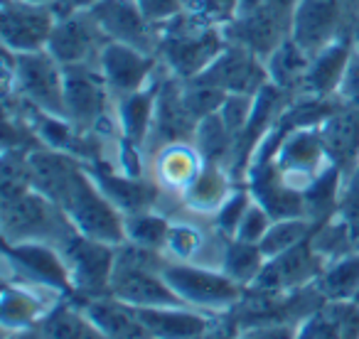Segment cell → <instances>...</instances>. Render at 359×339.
<instances>
[{
  "label": "cell",
  "instance_id": "bcb514c9",
  "mask_svg": "<svg viewBox=\"0 0 359 339\" xmlns=\"http://www.w3.org/2000/svg\"><path fill=\"white\" fill-rule=\"evenodd\" d=\"M334 101L359 106V35H357V42H354V52H352V60H349L347 74H344L342 86H339L337 99Z\"/></svg>",
  "mask_w": 359,
  "mask_h": 339
},
{
  "label": "cell",
  "instance_id": "816d5d0a",
  "mask_svg": "<svg viewBox=\"0 0 359 339\" xmlns=\"http://www.w3.org/2000/svg\"><path fill=\"white\" fill-rule=\"evenodd\" d=\"M264 3H266V0H239V11H236V18L246 15V13H254L256 8H261Z\"/></svg>",
  "mask_w": 359,
  "mask_h": 339
},
{
  "label": "cell",
  "instance_id": "603a6c76",
  "mask_svg": "<svg viewBox=\"0 0 359 339\" xmlns=\"http://www.w3.org/2000/svg\"><path fill=\"white\" fill-rule=\"evenodd\" d=\"M60 295L50 290L35 288V285L6 280L3 283V298H0V327L3 329H25L37 327L47 312L55 307Z\"/></svg>",
  "mask_w": 359,
  "mask_h": 339
},
{
  "label": "cell",
  "instance_id": "52a82bcc",
  "mask_svg": "<svg viewBox=\"0 0 359 339\" xmlns=\"http://www.w3.org/2000/svg\"><path fill=\"white\" fill-rule=\"evenodd\" d=\"M3 273H6V280L35 285L67 300L76 298L60 246L35 244V241L32 244H3Z\"/></svg>",
  "mask_w": 359,
  "mask_h": 339
},
{
  "label": "cell",
  "instance_id": "277c9868",
  "mask_svg": "<svg viewBox=\"0 0 359 339\" xmlns=\"http://www.w3.org/2000/svg\"><path fill=\"white\" fill-rule=\"evenodd\" d=\"M3 244H52L65 246L76 234L69 216L50 197L30 190L15 200L0 202Z\"/></svg>",
  "mask_w": 359,
  "mask_h": 339
},
{
  "label": "cell",
  "instance_id": "ee69618b",
  "mask_svg": "<svg viewBox=\"0 0 359 339\" xmlns=\"http://www.w3.org/2000/svg\"><path fill=\"white\" fill-rule=\"evenodd\" d=\"M337 214H342L347 221L357 224L359 221V160L342 182V197H339V209Z\"/></svg>",
  "mask_w": 359,
  "mask_h": 339
},
{
  "label": "cell",
  "instance_id": "e575fe53",
  "mask_svg": "<svg viewBox=\"0 0 359 339\" xmlns=\"http://www.w3.org/2000/svg\"><path fill=\"white\" fill-rule=\"evenodd\" d=\"M310 241H313V249L318 251L327 263H332V261L357 251V244H354V226H352V221H347L342 214H332L330 219L320 221V224L315 226Z\"/></svg>",
  "mask_w": 359,
  "mask_h": 339
},
{
  "label": "cell",
  "instance_id": "f35d334b",
  "mask_svg": "<svg viewBox=\"0 0 359 339\" xmlns=\"http://www.w3.org/2000/svg\"><path fill=\"white\" fill-rule=\"evenodd\" d=\"M182 99L185 106L190 109V113L195 116V120L200 123L202 118L217 113L222 109V104L226 101V94L217 86L207 84L200 76H192V79L182 81Z\"/></svg>",
  "mask_w": 359,
  "mask_h": 339
},
{
  "label": "cell",
  "instance_id": "44dd1931",
  "mask_svg": "<svg viewBox=\"0 0 359 339\" xmlns=\"http://www.w3.org/2000/svg\"><path fill=\"white\" fill-rule=\"evenodd\" d=\"M318 130L330 162L347 175L359 160V106L337 101L318 123Z\"/></svg>",
  "mask_w": 359,
  "mask_h": 339
},
{
  "label": "cell",
  "instance_id": "7c38bea8",
  "mask_svg": "<svg viewBox=\"0 0 359 339\" xmlns=\"http://www.w3.org/2000/svg\"><path fill=\"white\" fill-rule=\"evenodd\" d=\"M197 120L190 113L182 99V79L170 74L160 62L158 71V101H155L153 133L145 145V153H155L170 143H192L195 140Z\"/></svg>",
  "mask_w": 359,
  "mask_h": 339
},
{
  "label": "cell",
  "instance_id": "6da1fadb",
  "mask_svg": "<svg viewBox=\"0 0 359 339\" xmlns=\"http://www.w3.org/2000/svg\"><path fill=\"white\" fill-rule=\"evenodd\" d=\"M224 27L205 20L190 11H182L172 20L160 25L158 60L177 79L202 74L226 47Z\"/></svg>",
  "mask_w": 359,
  "mask_h": 339
},
{
  "label": "cell",
  "instance_id": "836d02e7",
  "mask_svg": "<svg viewBox=\"0 0 359 339\" xmlns=\"http://www.w3.org/2000/svg\"><path fill=\"white\" fill-rule=\"evenodd\" d=\"M325 300H354L359 295V249L327 263L315 283Z\"/></svg>",
  "mask_w": 359,
  "mask_h": 339
},
{
  "label": "cell",
  "instance_id": "7a4b0ae2",
  "mask_svg": "<svg viewBox=\"0 0 359 339\" xmlns=\"http://www.w3.org/2000/svg\"><path fill=\"white\" fill-rule=\"evenodd\" d=\"M3 96H13L42 113L67 118L65 67L50 55V50L30 55L3 50Z\"/></svg>",
  "mask_w": 359,
  "mask_h": 339
},
{
  "label": "cell",
  "instance_id": "681fc988",
  "mask_svg": "<svg viewBox=\"0 0 359 339\" xmlns=\"http://www.w3.org/2000/svg\"><path fill=\"white\" fill-rule=\"evenodd\" d=\"M99 0H57L55 11L60 15H67V13H76V11H91Z\"/></svg>",
  "mask_w": 359,
  "mask_h": 339
},
{
  "label": "cell",
  "instance_id": "ba28073f",
  "mask_svg": "<svg viewBox=\"0 0 359 339\" xmlns=\"http://www.w3.org/2000/svg\"><path fill=\"white\" fill-rule=\"evenodd\" d=\"M347 35H359V0H300L290 37L308 55Z\"/></svg>",
  "mask_w": 359,
  "mask_h": 339
},
{
  "label": "cell",
  "instance_id": "b9f144b4",
  "mask_svg": "<svg viewBox=\"0 0 359 339\" xmlns=\"http://www.w3.org/2000/svg\"><path fill=\"white\" fill-rule=\"evenodd\" d=\"M271 224H273V216H271L269 212H266L264 207L254 200V205L249 207V212H246L244 219H241L234 239L246 241V244H261L264 236L269 234Z\"/></svg>",
  "mask_w": 359,
  "mask_h": 339
},
{
  "label": "cell",
  "instance_id": "c3c4849f",
  "mask_svg": "<svg viewBox=\"0 0 359 339\" xmlns=\"http://www.w3.org/2000/svg\"><path fill=\"white\" fill-rule=\"evenodd\" d=\"M200 339H236V329L231 327L229 322H226L224 314H219V317H215L212 327L207 329V332L202 334Z\"/></svg>",
  "mask_w": 359,
  "mask_h": 339
},
{
  "label": "cell",
  "instance_id": "3957f363",
  "mask_svg": "<svg viewBox=\"0 0 359 339\" xmlns=\"http://www.w3.org/2000/svg\"><path fill=\"white\" fill-rule=\"evenodd\" d=\"M165 254L140 249L135 244H121L116 251V268L111 278V295L133 307H170L185 305L175 295L163 275Z\"/></svg>",
  "mask_w": 359,
  "mask_h": 339
},
{
  "label": "cell",
  "instance_id": "e0dca14e",
  "mask_svg": "<svg viewBox=\"0 0 359 339\" xmlns=\"http://www.w3.org/2000/svg\"><path fill=\"white\" fill-rule=\"evenodd\" d=\"M99 69L114 99H121V96L153 84L160 71V60L143 50H135V47L106 42L99 57Z\"/></svg>",
  "mask_w": 359,
  "mask_h": 339
},
{
  "label": "cell",
  "instance_id": "5bb4252c",
  "mask_svg": "<svg viewBox=\"0 0 359 339\" xmlns=\"http://www.w3.org/2000/svg\"><path fill=\"white\" fill-rule=\"evenodd\" d=\"M91 15L96 18L109 42L128 45L158 57L160 25L145 18L138 0H99L91 8Z\"/></svg>",
  "mask_w": 359,
  "mask_h": 339
},
{
  "label": "cell",
  "instance_id": "7402d4cb",
  "mask_svg": "<svg viewBox=\"0 0 359 339\" xmlns=\"http://www.w3.org/2000/svg\"><path fill=\"white\" fill-rule=\"evenodd\" d=\"M354 42H357V35H347L315 52L310 57L308 79H305V89L300 96H313V99L325 101L337 99V91L347 74L349 60H352Z\"/></svg>",
  "mask_w": 359,
  "mask_h": 339
},
{
  "label": "cell",
  "instance_id": "f5cc1de1",
  "mask_svg": "<svg viewBox=\"0 0 359 339\" xmlns=\"http://www.w3.org/2000/svg\"><path fill=\"white\" fill-rule=\"evenodd\" d=\"M22 3H40V6H55L57 0H22Z\"/></svg>",
  "mask_w": 359,
  "mask_h": 339
},
{
  "label": "cell",
  "instance_id": "f907efd6",
  "mask_svg": "<svg viewBox=\"0 0 359 339\" xmlns=\"http://www.w3.org/2000/svg\"><path fill=\"white\" fill-rule=\"evenodd\" d=\"M3 339H45L40 327H25V329H3Z\"/></svg>",
  "mask_w": 359,
  "mask_h": 339
},
{
  "label": "cell",
  "instance_id": "d590c367",
  "mask_svg": "<svg viewBox=\"0 0 359 339\" xmlns=\"http://www.w3.org/2000/svg\"><path fill=\"white\" fill-rule=\"evenodd\" d=\"M170 221H172V216L160 209L128 214L123 221L126 241L140 246V249L160 251V254H163L165 239H168V231H170Z\"/></svg>",
  "mask_w": 359,
  "mask_h": 339
},
{
  "label": "cell",
  "instance_id": "d4e9b609",
  "mask_svg": "<svg viewBox=\"0 0 359 339\" xmlns=\"http://www.w3.org/2000/svg\"><path fill=\"white\" fill-rule=\"evenodd\" d=\"M246 187L251 190L254 200L269 212L273 219H288V216H305L303 192L285 185L283 177L273 162L256 165L246 172Z\"/></svg>",
  "mask_w": 359,
  "mask_h": 339
},
{
  "label": "cell",
  "instance_id": "f1b7e54d",
  "mask_svg": "<svg viewBox=\"0 0 359 339\" xmlns=\"http://www.w3.org/2000/svg\"><path fill=\"white\" fill-rule=\"evenodd\" d=\"M310 57L313 55H308L293 37L280 42L264 60L266 71H269V84L290 96H300L305 89V79H308Z\"/></svg>",
  "mask_w": 359,
  "mask_h": 339
},
{
  "label": "cell",
  "instance_id": "30bf717a",
  "mask_svg": "<svg viewBox=\"0 0 359 339\" xmlns=\"http://www.w3.org/2000/svg\"><path fill=\"white\" fill-rule=\"evenodd\" d=\"M60 13L55 6L22 3V0H0V37L3 50L15 55L42 52L50 45Z\"/></svg>",
  "mask_w": 359,
  "mask_h": 339
},
{
  "label": "cell",
  "instance_id": "5b68a950",
  "mask_svg": "<svg viewBox=\"0 0 359 339\" xmlns=\"http://www.w3.org/2000/svg\"><path fill=\"white\" fill-rule=\"evenodd\" d=\"M116 99L106 86L99 64L65 67V109L67 118L84 133L104 140L121 138L114 113Z\"/></svg>",
  "mask_w": 359,
  "mask_h": 339
},
{
  "label": "cell",
  "instance_id": "2e32d148",
  "mask_svg": "<svg viewBox=\"0 0 359 339\" xmlns=\"http://www.w3.org/2000/svg\"><path fill=\"white\" fill-rule=\"evenodd\" d=\"M327 268V261L313 249V241L293 246L285 254H278L273 258H266V265L256 283L254 290L264 293H285V290H298L305 285H315L323 270Z\"/></svg>",
  "mask_w": 359,
  "mask_h": 339
},
{
  "label": "cell",
  "instance_id": "d6986e66",
  "mask_svg": "<svg viewBox=\"0 0 359 339\" xmlns=\"http://www.w3.org/2000/svg\"><path fill=\"white\" fill-rule=\"evenodd\" d=\"M224 35L229 42L246 47L261 60H266L280 42H285L293 35V18L283 15L273 6L264 3L254 13L239 15L229 25H224Z\"/></svg>",
  "mask_w": 359,
  "mask_h": 339
},
{
  "label": "cell",
  "instance_id": "8fae6325",
  "mask_svg": "<svg viewBox=\"0 0 359 339\" xmlns=\"http://www.w3.org/2000/svg\"><path fill=\"white\" fill-rule=\"evenodd\" d=\"M271 162L278 170L285 185L298 192H305V187L332 165L323 138H320L318 125H300V128L288 130Z\"/></svg>",
  "mask_w": 359,
  "mask_h": 339
},
{
  "label": "cell",
  "instance_id": "7dc6e473",
  "mask_svg": "<svg viewBox=\"0 0 359 339\" xmlns=\"http://www.w3.org/2000/svg\"><path fill=\"white\" fill-rule=\"evenodd\" d=\"M138 6L150 22L163 25L185 11V0H138Z\"/></svg>",
  "mask_w": 359,
  "mask_h": 339
},
{
  "label": "cell",
  "instance_id": "74e56055",
  "mask_svg": "<svg viewBox=\"0 0 359 339\" xmlns=\"http://www.w3.org/2000/svg\"><path fill=\"white\" fill-rule=\"evenodd\" d=\"M32 187L30 153L25 150H3L0 158V202L15 200Z\"/></svg>",
  "mask_w": 359,
  "mask_h": 339
},
{
  "label": "cell",
  "instance_id": "cb8c5ba5",
  "mask_svg": "<svg viewBox=\"0 0 359 339\" xmlns=\"http://www.w3.org/2000/svg\"><path fill=\"white\" fill-rule=\"evenodd\" d=\"M239 185L241 182L231 175L229 167L217 162H205L195 182L180 195V212L202 216V219H212L217 209L226 202V197Z\"/></svg>",
  "mask_w": 359,
  "mask_h": 339
},
{
  "label": "cell",
  "instance_id": "f546056e",
  "mask_svg": "<svg viewBox=\"0 0 359 339\" xmlns=\"http://www.w3.org/2000/svg\"><path fill=\"white\" fill-rule=\"evenodd\" d=\"M37 327L45 339H109L76 300H60Z\"/></svg>",
  "mask_w": 359,
  "mask_h": 339
},
{
  "label": "cell",
  "instance_id": "4dcf8cb0",
  "mask_svg": "<svg viewBox=\"0 0 359 339\" xmlns=\"http://www.w3.org/2000/svg\"><path fill=\"white\" fill-rule=\"evenodd\" d=\"M342 182H344L342 170H337L334 165H330L325 172H320L303 192L305 216L313 219L315 224H320V221L337 214L339 197H342Z\"/></svg>",
  "mask_w": 359,
  "mask_h": 339
},
{
  "label": "cell",
  "instance_id": "d6a6232c",
  "mask_svg": "<svg viewBox=\"0 0 359 339\" xmlns=\"http://www.w3.org/2000/svg\"><path fill=\"white\" fill-rule=\"evenodd\" d=\"M266 265V256L259 244H246L239 239H226L219 268L241 288H251Z\"/></svg>",
  "mask_w": 359,
  "mask_h": 339
},
{
  "label": "cell",
  "instance_id": "9c48e42d",
  "mask_svg": "<svg viewBox=\"0 0 359 339\" xmlns=\"http://www.w3.org/2000/svg\"><path fill=\"white\" fill-rule=\"evenodd\" d=\"M116 251H118V246L91 239V236L79 234V231L62 246L72 283H74V293H76L74 300L111 295Z\"/></svg>",
  "mask_w": 359,
  "mask_h": 339
},
{
  "label": "cell",
  "instance_id": "484cf974",
  "mask_svg": "<svg viewBox=\"0 0 359 339\" xmlns=\"http://www.w3.org/2000/svg\"><path fill=\"white\" fill-rule=\"evenodd\" d=\"M138 317L150 339H200L215 322L212 314L192 310L187 305L140 307Z\"/></svg>",
  "mask_w": 359,
  "mask_h": 339
},
{
  "label": "cell",
  "instance_id": "11a10c76",
  "mask_svg": "<svg viewBox=\"0 0 359 339\" xmlns=\"http://www.w3.org/2000/svg\"><path fill=\"white\" fill-rule=\"evenodd\" d=\"M354 300H357V303H359V295H357V298H354Z\"/></svg>",
  "mask_w": 359,
  "mask_h": 339
},
{
  "label": "cell",
  "instance_id": "ffe728a7",
  "mask_svg": "<svg viewBox=\"0 0 359 339\" xmlns=\"http://www.w3.org/2000/svg\"><path fill=\"white\" fill-rule=\"evenodd\" d=\"M148 158L150 177L158 182L165 197H175V200H180V195L195 182L200 170L205 167V158L195 148V143L163 145L155 153H150Z\"/></svg>",
  "mask_w": 359,
  "mask_h": 339
},
{
  "label": "cell",
  "instance_id": "83f0119b",
  "mask_svg": "<svg viewBox=\"0 0 359 339\" xmlns=\"http://www.w3.org/2000/svg\"><path fill=\"white\" fill-rule=\"evenodd\" d=\"M76 303L86 310V314L109 339H150L145 327L140 324L138 310L114 295L76 300Z\"/></svg>",
  "mask_w": 359,
  "mask_h": 339
},
{
  "label": "cell",
  "instance_id": "db71d44e",
  "mask_svg": "<svg viewBox=\"0 0 359 339\" xmlns=\"http://www.w3.org/2000/svg\"><path fill=\"white\" fill-rule=\"evenodd\" d=\"M354 226V244H357V249H359V221L357 224H352Z\"/></svg>",
  "mask_w": 359,
  "mask_h": 339
},
{
  "label": "cell",
  "instance_id": "60d3db41",
  "mask_svg": "<svg viewBox=\"0 0 359 339\" xmlns=\"http://www.w3.org/2000/svg\"><path fill=\"white\" fill-rule=\"evenodd\" d=\"M185 11L224 27L236 18L239 0H185Z\"/></svg>",
  "mask_w": 359,
  "mask_h": 339
},
{
  "label": "cell",
  "instance_id": "f6af8a7d",
  "mask_svg": "<svg viewBox=\"0 0 359 339\" xmlns=\"http://www.w3.org/2000/svg\"><path fill=\"white\" fill-rule=\"evenodd\" d=\"M298 324L290 322H261L236 329V339H295Z\"/></svg>",
  "mask_w": 359,
  "mask_h": 339
},
{
  "label": "cell",
  "instance_id": "1f68e13d",
  "mask_svg": "<svg viewBox=\"0 0 359 339\" xmlns=\"http://www.w3.org/2000/svg\"><path fill=\"white\" fill-rule=\"evenodd\" d=\"M195 148L205 158V162H217L231 170V160H234L236 148V135L226 128L219 113H212L197 123L195 130Z\"/></svg>",
  "mask_w": 359,
  "mask_h": 339
},
{
  "label": "cell",
  "instance_id": "9a60e30c",
  "mask_svg": "<svg viewBox=\"0 0 359 339\" xmlns=\"http://www.w3.org/2000/svg\"><path fill=\"white\" fill-rule=\"evenodd\" d=\"M197 76L205 79L207 84L222 89L226 96H256L269 84L266 62L251 50H246V47L234 45V42H226V47L219 52V57Z\"/></svg>",
  "mask_w": 359,
  "mask_h": 339
},
{
  "label": "cell",
  "instance_id": "4316f807",
  "mask_svg": "<svg viewBox=\"0 0 359 339\" xmlns=\"http://www.w3.org/2000/svg\"><path fill=\"white\" fill-rule=\"evenodd\" d=\"M155 101H158V76L145 89L116 99L114 113L121 138H126L133 145H140V148L148 145L155 120Z\"/></svg>",
  "mask_w": 359,
  "mask_h": 339
},
{
  "label": "cell",
  "instance_id": "4fadbf2b",
  "mask_svg": "<svg viewBox=\"0 0 359 339\" xmlns=\"http://www.w3.org/2000/svg\"><path fill=\"white\" fill-rule=\"evenodd\" d=\"M106 42L109 40L91 11H76L57 18L47 50L62 67L99 64Z\"/></svg>",
  "mask_w": 359,
  "mask_h": 339
},
{
  "label": "cell",
  "instance_id": "8992f818",
  "mask_svg": "<svg viewBox=\"0 0 359 339\" xmlns=\"http://www.w3.org/2000/svg\"><path fill=\"white\" fill-rule=\"evenodd\" d=\"M163 275L187 307L200 310L212 317L229 312L244 298L246 290L239 283H234L222 268L202 263H182V261L165 258Z\"/></svg>",
  "mask_w": 359,
  "mask_h": 339
},
{
  "label": "cell",
  "instance_id": "8d00e7d4",
  "mask_svg": "<svg viewBox=\"0 0 359 339\" xmlns=\"http://www.w3.org/2000/svg\"><path fill=\"white\" fill-rule=\"evenodd\" d=\"M315 221L308 219V216H288V219H273L269 234L261 241V251H264L266 258H273L278 254H285L293 246L303 244L313 236L315 231Z\"/></svg>",
  "mask_w": 359,
  "mask_h": 339
},
{
  "label": "cell",
  "instance_id": "7bdbcfd3",
  "mask_svg": "<svg viewBox=\"0 0 359 339\" xmlns=\"http://www.w3.org/2000/svg\"><path fill=\"white\" fill-rule=\"evenodd\" d=\"M295 339H337V329H334V319L327 310V303L298 324Z\"/></svg>",
  "mask_w": 359,
  "mask_h": 339
},
{
  "label": "cell",
  "instance_id": "ab89813d",
  "mask_svg": "<svg viewBox=\"0 0 359 339\" xmlns=\"http://www.w3.org/2000/svg\"><path fill=\"white\" fill-rule=\"evenodd\" d=\"M251 205H254V195H251V190L246 187V182H241V185L226 197L224 205L217 209V214L210 219L212 226H215L224 239H234L236 229H239L241 219H244V214L249 212Z\"/></svg>",
  "mask_w": 359,
  "mask_h": 339
},
{
  "label": "cell",
  "instance_id": "ac0fdd59",
  "mask_svg": "<svg viewBox=\"0 0 359 339\" xmlns=\"http://www.w3.org/2000/svg\"><path fill=\"white\" fill-rule=\"evenodd\" d=\"M89 170V175L99 185V190L118 207L126 216L138 214V212L160 209L163 205V190L153 177H128L121 175L118 170L109 162V160H96V162L84 165Z\"/></svg>",
  "mask_w": 359,
  "mask_h": 339
}]
</instances>
